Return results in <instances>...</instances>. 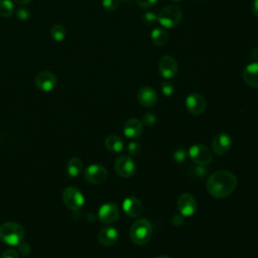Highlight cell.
<instances>
[{
  "label": "cell",
  "instance_id": "484cf974",
  "mask_svg": "<svg viewBox=\"0 0 258 258\" xmlns=\"http://www.w3.org/2000/svg\"><path fill=\"white\" fill-rule=\"evenodd\" d=\"M16 17L18 18V19H20V20H27V19H29V17H30V11H29V9L28 8H26V7H23V6H21V7H18L17 9H16Z\"/></svg>",
  "mask_w": 258,
  "mask_h": 258
},
{
  "label": "cell",
  "instance_id": "8d00e7d4",
  "mask_svg": "<svg viewBox=\"0 0 258 258\" xmlns=\"http://www.w3.org/2000/svg\"><path fill=\"white\" fill-rule=\"evenodd\" d=\"M252 11L255 16L258 17V0H253L252 3Z\"/></svg>",
  "mask_w": 258,
  "mask_h": 258
},
{
  "label": "cell",
  "instance_id": "6da1fadb",
  "mask_svg": "<svg viewBox=\"0 0 258 258\" xmlns=\"http://www.w3.org/2000/svg\"><path fill=\"white\" fill-rule=\"evenodd\" d=\"M238 180L236 175L228 170H218L212 173L207 180L208 191L217 199H224L231 195Z\"/></svg>",
  "mask_w": 258,
  "mask_h": 258
},
{
  "label": "cell",
  "instance_id": "e575fe53",
  "mask_svg": "<svg viewBox=\"0 0 258 258\" xmlns=\"http://www.w3.org/2000/svg\"><path fill=\"white\" fill-rule=\"evenodd\" d=\"M172 224L176 227H179L183 224V216L180 215V214H177V215H174L173 218H172Z\"/></svg>",
  "mask_w": 258,
  "mask_h": 258
},
{
  "label": "cell",
  "instance_id": "8992f818",
  "mask_svg": "<svg viewBox=\"0 0 258 258\" xmlns=\"http://www.w3.org/2000/svg\"><path fill=\"white\" fill-rule=\"evenodd\" d=\"M190 159L198 165H208L212 161L211 150L203 144H195L189 148L188 151Z\"/></svg>",
  "mask_w": 258,
  "mask_h": 258
},
{
  "label": "cell",
  "instance_id": "ba28073f",
  "mask_svg": "<svg viewBox=\"0 0 258 258\" xmlns=\"http://www.w3.org/2000/svg\"><path fill=\"white\" fill-rule=\"evenodd\" d=\"M108 177L107 169L101 164H91L85 170V178L93 184L103 183Z\"/></svg>",
  "mask_w": 258,
  "mask_h": 258
},
{
  "label": "cell",
  "instance_id": "44dd1931",
  "mask_svg": "<svg viewBox=\"0 0 258 258\" xmlns=\"http://www.w3.org/2000/svg\"><path fill=\"white\" fill-rule=\"evenodd\" d=\"M83 169V161L79 157H72L67 164V172L71 177L78 176Z\"/></svg>",
  "mask_w": 258,
  "mask_h": 258
},
{
  "label": "cell",
  "instance_id": "f1b7e54d",
  "mask_svg": "<svg viewBox=\"0 0 258 258\" xmlns=\"http://www.w3.org/2000/svg\"><path fill=\"white\" fill-rule=\"evenodd\" d=\"M17 246H18V252H19L21 255L27 256V255L30 254V252H31V247H30V245H29L27 242L21 241Z\"/></svg>",
  "mask_w": 258,
  "mask_h": 258
},
{
  "label": "cell",
  "instance_id": "d4e9b609",
  "mask_svg": "<svg viewBox=\"0 0 258 258\" xmlns=\"http://www.w3.org/2000/svg\"><path fill=\"white\" fill-rule=\"evenodd\" d=\"M120 0H103L102 6L107 11H114L118 8Z\"/></svg>",
  "mask_w": 258,
  "mask_h": 258
},
{
  "label": "cell",
  "instance_id": "9a60e30c",
  "mask_svg": "<svg viewBox=\"0 0 258 258\" xmlns=\"http://www.w3.org/2000/svg\"><path fill=\"white\" fill-rule=\"evenodd\" d=\"M138 102L144 107H152L157 103V93L151 87H142L137 93Z\"/></svg>",
  "mask_w": 258,
  "mask_h": 258
},
{
  "label": "cell",
  "instance_id": "603a6c76",
  "mask_svg": "<svg viewBox=\"0 0 258 258\" xmlns=\"http://www.w3.org/2000/svg\"><path fill=\"white\" fill-rule=\"evenodd\" d=\"M67 30L62 24H54L50 29V35L55 41H62L66 37Z\"/></svg>",
  "mask_w": 258,
  "mask_h": 258
},
{
  "label": "cell",
  "instance_id": "4316f807",
  "mask_svg": "<svg viewBox=\"0 0 258 258\" xmlns=\"http://www.w3.org/2000/svg\"><path fill=\"white\" fill-rule=\"evenodd\" d=\"M161 92L164 96L166 97H169L173 94L174 92V87L171 83L167 82V81H164L162 84H161Z\"/></svg>",
  "mask_w": 258,
  "mask_h": 258
},
{
  "label": "cell",
  "instance_id": "d6986e66",
  "mask_svg": "<svg viewBox=\"0 0 258 258\" xmlns=\"http://www.w3.org/2000/svg\"><path fill=\"white\" fill-rule=\"evenodd\" d=\"M244 82L255 89H258V62H252L245 67L243 71Z\"/></svg>",
  "mask_w": 258,
  "mask_h": 258
},
{
  "label": "cell",
  "instance_id": "3957f363",
  "mask_svg": "<svg viewBox=\"0 0 258 258\" xmlns=\"http://www.w3.org/2000/svg\"><path fill=\"white\" fill-rule=\"evenodd\" d=\"M153 228L146 219H139L133 223L130 229V238L136 245H145L151 239Z\"/></svg>",
  "mask_w": 258,
  "mask_h": 258
},
{
  "label": "cell",
  "instance_id": "f35d334b",
  "mask_svg": "<svg viewBox=\"0 0 258 258\" xmlns=\"http://www.w3.org/2000/svg\"><path fill=\"white\" fill-rule=\"evenodd\" d=\"M156 258H169L168 256H165V255H160V256H158V257H156Z\"/></svg>",
  "mask_w": 258,
  "mask_h": 258
},
{
  "label": "cell",
  "instance_id": "e0dca14e",
  "mask_svg": "<svg viewBox=\"0 0 258 258\" xmlns=\"http://www.w3.org/2000/svg\"><path fill=\"white\" fill-rule=\"evenodd\" d=\"M118 237H119V233L117 229L113 227H105L101 229L97 236L98 241L104 246H112L117 242Z\"/></svg>",
  "mask_w": 258,
  "mask_h": 258
},
{
  "label": "cell",
  "instance_id": "7c38bea8",
  "mask_svg": "<svg viewBox=\"0 0 258 258\" xmlns=\"http://www.w3.org/2000/svg\"><path fill=\"white\" fill-rule=\"evenodd\" d=\"M232 146V138L226 132L218 133L212 141V149L218 155L226 154Z\"/></svg>",
  "mask_w": 258,
  "mask_h": 258
},
{
  "label": "cell",
  "instance_id": "30bf717a",
  "mask_svg": "<svg viewBox=\"0 0 258 258\" xmlns=\"http://www.w3.org/2000/svg\"><path fill=\"white\" fill-rule=\"evenodd\" d=\"M56 84L57 79L50 71H42L35 77V85L40 91L50 92L55 88Z\"/></svg>",
  "mask_w": 258,
  "mask_h": 258
},
{
  "label": "cell",
  "instance_id": "9c48e42d",
  "mask_svg": "<svg viewBox=\"0 0 258 258\" xmlns=\"http://www.w3.org/2000/svg\"><path fill=\"white\" fill-rule=\"evenodd\" d=\"M207 103L205 98L199 93H191L185 99L186 110L195 116H199L204 113Z\"/></svg>",
  "mask_w": 258,
  "mask_h": 258
},
{
  "label": "cell",
  "instance_id": "5bb4252c",
  "mask_svg": "<svg viewBox=\"0 0 258 258\" xmlns=\"http://www.w3.org/2000/svg\"><path fill=\"white\" fill-rule=\"evenodd\" d=\"M98 218L104 224L114 223L119 218V208L113 203L104 204L99 209Z\"/></svg>",
  "mask_w": 258,
  "mask_h": 258
},
{
  "label": "cell",
  "instance_id": "52a82bcc",
  "mask_svg": "<svg viewBox=\"0 0 258 258\" xmlns=\"http://www.w3.org/2000/svg\"><path fill=\"white\" fill-rule=\"evenodd\" d=\"M115 170L122 177H130L135 173V162L129 155H121L115 160Z\"/></svg>",
  "mask_w": 258,
  "mask_h": 258
},
{
  "label": "cell",
  "instance_id": "4dcf8cb0",
  "mask_svg": "<svg viewBox=\"0 0 258 258\" xmlns=\"http://www.w3.org/2000/svg\"><path fill=\"white\" fill-rule=\"evenodd\" d=\"M143 21L145 24L150 25L153 22L157 21V15L154 12H147L143 15Z\"/></svg>",
  "mask_w": 258,
  "mask_h": 258
},
{
  "label": "cell",
  "instance_id": "4fadbf2b",
  "mask_svg": "<svg viewBox=\"0 0 258 258\" xmlns=\"http://www.w3.org/2000/svg\"><path fill=\"white\" fill-rule=\"evenodd\" d=\"M177 208L179 214L183 217L192 216L198 208L195 197L190 194H182L177 201Z\"/></svg>",
  "mask_w": 258,
  "mask_h": 258
},
{
  "label": "cell",
  "instance_id": "ab89813d",
  "mask_svg": "<svg viewBox=\"0 0 258 258\" xmlns=\"http://www.w3.org/2000/svg\"><path fill=\"white\" fill-rule=\"evenodd\" d=\"M171 1H173V2H180L181 0H171Z\"/></svg>",
  "mask_w": 258,
  "mask_h": 258
},
{
  "label": "cell",
  "instance_id": "7a4b0ae2",
  "mask_svg": "<svg viewBox=\"0 0 258 258\" xmlns=\"http://www.w3.org/2000/svg\"><path fill=\"white\" fill-rule=\"evenodd\" d=\"M24 237L21 225L15 222H5L0 226V240L8 246H17Z\"/></svg>",
  "mask_w": 258,
  "mask_h": 258
},
{
  "label": "cell",
  "instance_id": "d6a6232c",
  "mask_svg": "<svg viewBox=\"0 0 258 258\" xmlns=\"http://www.w3.org/2000/svg\"><path fill=\"white\" fill-rule=\"evenodd\" d=\"M1 258H19V254L14 249H7L2 253Z\"/></svg>",
  "mask_w": 258,
  "mask_h": 258
},
{
  "label": "cell",
  "instance_id": "cb8c5ba5",
  "mask_svg": "<svg viewBox=\"0 0 258 258\" xmlns=\"http://www.w3.org/2000/svg\"><path fill=\"white\" fill-rule=\"evenodd\" d=\"M14 13V4L10 0H0V16L10 17Z\"/></svg>",
  "mask_w": 258,
  "mask_h": 258
},
{
  "label": "cell",
  "instance_id": "836d02e7",
  "mask_svg": "<svg viewBox=\"0 0 258 258\" xmlns=\"http://www.w3.org/2000/svg\"><path fill=\"white\" fill-rule=\"evenodd\" d=\"M185 158V152L184 150L181 148V149H177L175 152H174V159L177 161V162H181L183 161Z\"/></svg>",
  "mask_w": 258,
  "mask_h": 258
},
{
  "label": "cell",
  "instance_id": "ffe728a7",
  "mask_svg": "<svg viewBox=\"0 0 258 258\" xmlns=\"http://www.w3.org/2000/svg\"><path fill=\"white\" fill-rule=\"evenodd\" d=\"M150 39L153 44L157 46H163L168 41V33L162 28H154L150 34Z\"/></svg>",
  "mask_w": 258,
  "mask_h": 258
},
{
  "label": "cell",
  "instance_id": "7402d4cb",
  "mask_svg": "<svg viewBox=\"0 0 258 258\" xmlns=\"http://www.w3.org/2000/svg\"><path fill=\"white\" fill-rule=\"evenodd\" d=\"M105 146L109 151L120 152L124 147V143L120 137L116 135H109L105 140Z\"/></svg>",
  "mask_w": 258,
  "mask_h": 258
},
{
  "label": "cell",
  "instance_id": "5b68a950",
  "mask_svg": "<svg viewBox=\"0 0 258 258\" xmlns=\"http://www.w3.org/2000/svg\"><path fill=\"white\" fill-rule=\"evenodd\" d=\"M61 198L64 206L72 211L80 210L85 203V198L83 194L80 191L79 188L75 186L66 187L62 191Z\"/></svg>",
  "mask_w": 258,
  "mask_h": 258
},
{
  "label": "cell",
  "instance_id": "f546056e",
  "mask_svg": "<svg viewBox=\"0 0 258 258\" xmlns=\"http://www.w3.org/2000/svg\"><path fill=\"white\" fill-rule=\"evenodd\" d=\"M157 1L158 0H136V3L140 8L148 9V8H151L152 6H154Z\"/></svg>",
  "mask_w": 258,
  "mask_h": 258
},
{
  "label": "cell",
  "instance_id": "1f68e13d",
  "mask_svg": "<svg viewBox=\"0 0 258 258\" xmlns=\"http://www.w3.org/2000/svg\"><path fill=\"white\" fill-rule=\"evenodd\" d=\"M141 151V147L137 142H131L128 145V152L131 155H137Z\"/></svg>",
  "mask_w": 258,
  "mask_h": 258
},
{
  "label": "cell",
  "instance_id": "2e32d148",
  "mask_svg": "<svg viewBox=\"0 0 258 258\" xmlns=\"http://www.w3.org/2000/svg\"><path fill=\"white\" fill-rule=\"evenodd\" d=\"M123 210L128 217L136 218L143 212L142 203L135 197H128L123 202Z\"/></svg>",
  "mask_w": 258,
  "mask_h": 258
},
{
  "label": "cell",
  "instance_id": "ac0fdd59",
  "mask_svg": "<svg viewBox=\"0 0 258 258\" xmlns=\"http://www.w3.org/2000/svg\"><path fill=\"white\" fill-rule=\"evenodd\" d=\"M143 125L137 118H131L124 124L123 132L128 138H137L142 134Z\"/></svg>",
  "mask_w": 258,
  "mask_h": 258
},
{
  "label": "cell",
  "instance_id": "8fae6325",
  "mask_svg": "<svg viewBox=\"0 0 258 258\" xmlns=\"http://www.w3.org/2000/svg\"><path fill=\"white\" fill-rule=\"evenodd\" d=\"M178 70L175 58L171 55H163L158 62V71L164 79H171L175 77Z\"/></svg>",
  "mask_w": 258,
  "mask_h": 258
},
{
  "label": "cell",
  "instance_id": "74e56055",
  "mask_svg": "<svg viewBox=\"0 0 258 258\" xmlns=\"http://www.w3.org/2000/svg\"><path fill=\"white\" fill-rule=\"evenodd\" d=\"M13 1L19 5H26L30 2V0H13Z\"/></svg>",
  "mask_w": 258,
  "mask_h": 258
},
{
  "label": "cell",
  "instance_id": "277c9868",
  "mask_svg": "<svg viewBox=\"0 0 258 258\" xmlns=\"http://www.w3.org/2000/svg\"><path fill=\"white\" fill-rule=\"evenodd\" d=\"M182 19V11L175 4H169L160 9L157 14V21L165 28H172L179 24Z\"/></svg>",
  "mask_w": 258,
  "mask_h": 258
},
{
  "label": "cell",
  "instance_id": "b9f144b4",
  "mask_svg": "<svg viewBox=\"0 0 258 258\" xmlns=\"http://www.w3.org/2000/svg\"><path fill=\"white\" fill-rule=\"evenodd\" d=\"M0 139H1V137H0Z\"/></svg>",
  "mask_w": 258,
  "mask_h": 258
},
{
  "label": "cell",
  "instance_id": "60d3db41",
  "mask_svg": "<svg viewBox=\"0 0 258 258\" xmlns=\"http://www.w3.org/2000/svg\"><path fill=\"white\" fill-rule=\"evenodd\" d=\"M123 1H130V0H123Z\"/></svg>",
  "mask_w": 258,
  "mask_h": 258
},
{
  "label": "cell",
  "instance_id": "83f0119b",
  "mask_svg": "<svg viewBox=\"0 0 258 258\" xmlns=\"http://www.w3.org/2000/svg\"><path fill=\"white\" fill-rule=\"evenodd\" d=\"M156 122V117L154 114L152 113H146L143 118H142V124H144L145 126H153Z\"/></svg>",
  "mask_w": 258,
  "mask_h": 258
},
{
  "label": "cell",
  "instance_id": "d590c367",
  "mask_svg": "<svg viewBox=\"0 0 258 258\" xmlns=\"http://www.w3.org/2000/svg\"><path fill=\"white\" fill-rule=\"evenodd\" d=\"M251 57L255 62H258V47H255L251 51Z\"/></svg>",
  "mask_w": 258,
  "mask_h": 258
}]
</instances>
